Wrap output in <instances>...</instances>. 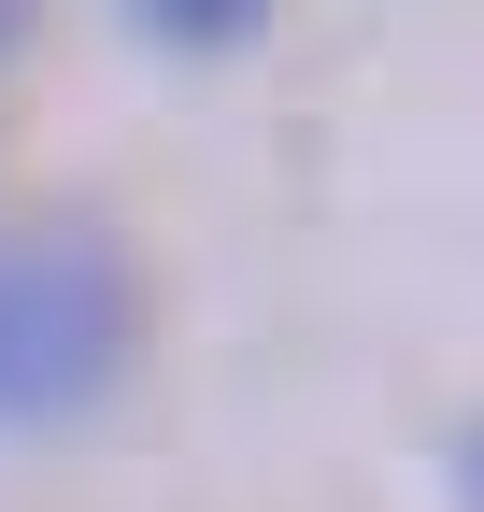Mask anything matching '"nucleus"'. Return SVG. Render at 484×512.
<instances>
[{
  "label": "nucleus",
  "mask_w": 484,
  "mask_h": 512,
  "mask_svg": "<svg viewBox=\"0 0 484 512\" xmlns=\"http://www.w3.org/2000/svg\"><path fill=\"white\" fill-rule=\"evenodd\" d=\"M129 15H143V29H171V43H242L271 0H129Z\"/></svg>",
  "instance_id": "f03ea898"
},
{
  "label": "nucleus",
  "mask_w": 484,
  "mask_h": 512,
  "mask_svg": "<svg viewBox=\"0 0 484 512\" xmlns=\"http://www.w3.org/2000/svg\"><path fill=\"white\" fill-rule=\"evenodd\" d=\"M129 356V256L100 228H0V427L86 413Z\"/></svg>",
  "instance_id": "f257e3e1"
},
{
  "label": "nucleus",
  "mask_w": 484,
  "mask_h": 512,
  "mask_svg": "<svg viewBox=\"0 0 484 512\" xmlns=\"http://www.w3.org/2000/svg\"><path fill=\"white\" fill-rule=\"evenodd\" d=\"M456 484H470V512H484V427H470V456H456Z\"/></svg>",
  "instance_id": "7ed1b4c3"
},
{
  "label": "nucleus",
  "mask_w": 484,
  "mask_h": 512,
  "mask_svg": "<svg viewBox=\"0 0 484 512\" xmlns=\"http://www.w3.org/2000/svg\"><path fill=\"white\" fill-rule=\"evenodd\" d=\"M29 15H43V0H0V57H15V29H29Z\"/></svg>",
  "instance_id": "20e7f679"
}]
</instances>
